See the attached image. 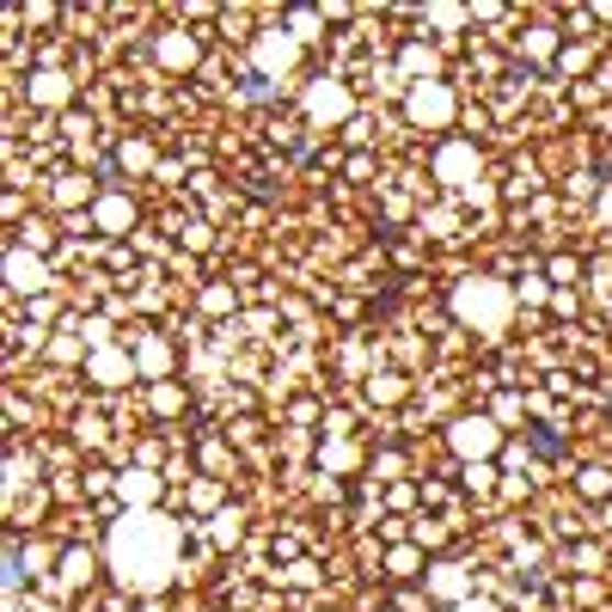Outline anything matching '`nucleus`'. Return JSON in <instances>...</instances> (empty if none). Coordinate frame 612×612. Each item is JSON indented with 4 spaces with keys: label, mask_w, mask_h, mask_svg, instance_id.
Here are the masks:
<instances>
[{
    "label": "nucleus",
    "mask_w": 612,
    "mask_h": 612,
    "mask_svg": "<svg viewBox=\"0 0 612 612\" xmlns=\"http://www.w3.org/2000/svg\"><path fill=\"white\" fill-rule=\"evenodd\" d=\"M276 582H282V588H300V594H319V582H325V576H319L313 557H294V564H282V570H276Z\"/></svg>",
    "instance_id": "nucleus-2"
},
{
    "label": "nucleus",
    "mask_w": 612,
    "mask_h": 612,
    "mask_svg": "<svg viewBox=\"0 0 612 612\" xmlns=\"http://www.w3.org/2000/svg\"><path fill=\"white\" fill-rule=\"evenodd\" d=\"M245 527H252V514H245L240 502H233V509H221V514H214V521H209L202 533H209L214 557H227V552H240V545H245Z\"/></svg>",
    "instance_id": "nucleus-1"
}]
</instances>
